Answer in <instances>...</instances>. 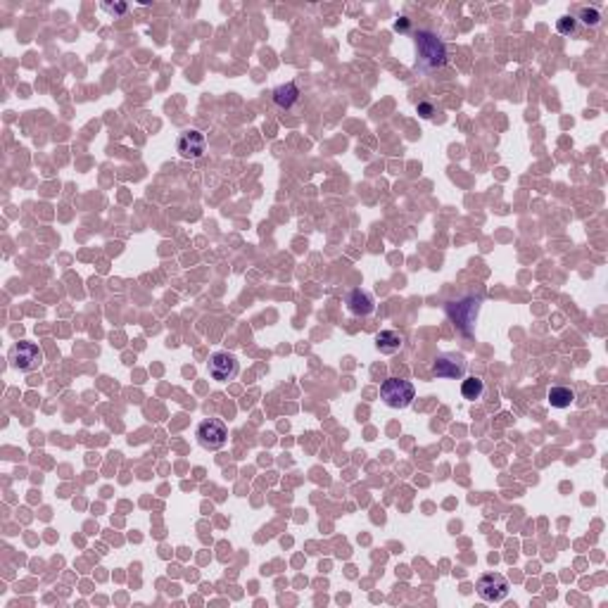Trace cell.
<instances>
[{
	"label": "cell",
	"mask_w": 608,
	"mask_h": 608,
	"mask_svg": "<svg viewBox=\"0 0 608 608\" xmlns=\"http://www.w3.org/2000/svg\"><path fill=\"white\" fill-rule=\"evenodd\" d=\"M416 50L423 69H439L447 64V45L439 41L437 34L432 31H418L416 34Z\"/></svg>",
	"instance_id": "1"
},
{
	"label": "cell",
	"mask_w": 608,
	"mask_h": 608,
	"mask_svg": "<svg viewBox=\"0 0 608 608\" xmlns=\"http://www.w3.org/2000/svg\"><path fill=\"white\" fill-rule=\"evenodd\" d=\"M381 397L390 409H406L413 404L416 390H413V385L404 381V378H388V381L381 385Z\"/></svg>",
	"instance_id": "2"
},
{
	"label": "cell",
	"mask_w": 608,
	"mask_h": 608,
	"mask_svg": "<svg viewBox=\"0 0 608 608\" xmlns=\"http://www.w3.org/2000/svg\"><path fill=\"white\" fill-rule=\"evenodd\" d=\"M8 359L12 369L29 373L43 364V349L36 345V342H17V345L10 349Z\"/></svg>",
	"instance_id": "3"
},
{
	"label": "cell",
	"mask_w": 608,
	"mask_h": 608,
	"mask_svg": "<svg viewBox=\"0 0 608 608\" xmlns=\"http://www.w3.org/2000/svg\"><path fill=\"white\" fill-rule=\"evenodd\" d=\"M466 357L456 352H444L437 354L435 361H432V376L437 378H447V381H459V378L466 376Z\"/></svg>",
	"instance_id": "4"
},
{
	"label": "cell",
	"mask_w": 608,
	"mask_h": 608,
	"mask_svg": "<svg viewBox=\"0 0 608 608\" xmlns=\"http://www.w3.org/2000/svg\"><path fill=\"white\" fill-rule=\"evenodd\" d=\"M197 439L204 449H221L228 439V428L221 418H204L200 425H197Z\"/></svg>",
	"instance_id": "5"
},
{
	"label": "cell",
	"mask_w": 608,
	"mask_h": 608,
	"mask_svg": "<svg viewBox=\"0 0 608 608\" xmlns=\"http://www.w3.org/2000/svg\"><path fill=\"white\" fill-rule=\"evenodd\" d=\"M475 589H478V597L483 601L497 604V601H504L509 597V580L502 573H485L478 580Z\"/></svg>",
	"instance_id": "6"
},
{
	"label": "cell",
	"mask_w": 608,
	"mask_h": 608,
	"mask_svg": "<svg viewBox=\"0 0 608 608\" xmlns=\"http://www.w3.org/2000/svg\"><path fill=\"white\" fill-rule=\"evenodd\" d=\"M478 309H480V299H473V297H466V299H461V302L447 304V314L451 316V321H454L463 333H471L475 318H478Z\"/></svg>",
	"instance_id": "7"
},
{
	"label": "cell",
	"mask_w": 608,
	"mask_h": 608,
	"mask_svg": "<svg viewBox=\"0 0 608 608\" xmlns=\"http://www.w3.org/2000/svg\"><path fill=\"white\" fill-rule=\"evenodd\" d=\"M238 373V359L231 352H214L209 359V376L219 383H226L236 378Z\"/></svg>",
	"instance_id": "8"
},
{
	"label": "cell",
	"mask_w": 608,
	"mask_h": 608,
	"mask_svg": "<svg viewBox=\"0 0 608 608\" xmlns=\"http://www.w3.org/2000/svg\"><path fill=\"white\" fill-rule=\"evenodd\" d=\"M207 150V138L200 131H188L178 138V155L183 160H200Z\"/></svg>",
	"instance_id": "9"
},
{
	"label": "cell",
	"mask_w": 608,
	"mask_h": 608,
	"mask_svg": "<svg viewBox=\"0 0 608 608\" xmlns=\"http://www.w3.org/2000/svg\"><path fill=\"white\" fill-rule=\"evenodd\" d=\"M347 306H349V311H352L354 316H369L371 311L376 309V302H373V295L369 290H361V288H357V290L349 292Z\"/></svg>",
	"instance_id": "10"
},
{
	"label": "cell",
	"mask_w": 608,
	"mask_h": 608,
	"mask_svg": "<svg viewBox=\"0 0 608 608\" xmlns=\"http://www.w3.org/2000/svg\"><path fill=\"white\" fill-rule=\"evenodd\" d=\"M402 335L397 333V330H381V333L376 335V347L381 349L383 354H395L402 349Z\"/></svg>",
	"instance_id": "11"
},
{
	"label": "cell",
	"mask_w": 608,
	"mask_h": 608,
	"mask_svg": "<svg viewBox=\"0 0 608 608\" xmlns=\"http://www.w3.org/2000/svg\"><path fill=\"white\" fill-rule=\"evenodd\" d=\"M299 100V88L297 83H283V86H278L274 90V102L278 107H283V110H288V107H292L295 102Z\"/></svg>",
	"instance_id": "12"
},
{
	"label": "cell",
	"mask_w": 608,
	"mask_h": 608,
	"mask_svg": "<svg viewBox=\"0 0 608 608\" xmlns=\"http://www.w3.org/2000/svg\"><path fill=\"white\" fill-rule=\"evenodd\" d=\"M575 402V393L573 388H565V385H553L549 390V404L553 409H568Z\"/></svg>",
	"instance_id": "13"
},
{
	"label": "cell",
	"mask_w": 608,
	"mask_h": 608,
	"mask_svg": "<svg viewBox=\"0 0 608 608\" xmlns=\"http://www.w3.org/2000/svg\"><path fill=\"white\" fill-rule=\"evenodd\" d=\"M483 393H485V381H483V378H478V376L466 378V381H463V385H461L463 400L475 402V400H480V397H483Z\"/></svg>",
	"instance_id": "14"
},
{
	"label": "cell",
	"mask_w": 608,
	"mask_h": 608,
	"mask_svg": "<svg viewBox=\"0 0 608 608\" xmlns=\"http://www.w3.org/2000/svg\"><path fill=\"white\" fill-rule=\"evenodd\" d=\"M577 22H582L585 24V27H599V22H601V12L597 10V8H582L580 10V17H575Z\"/></svg>",
	"instance_id": "15"
},
{
	"label": "cell",
	"mask_w": 608,
	"mask_h": 608,
	"mask_svg": "<svg viewBox=\"0 0 608 608\" xmlns=\"http://www.w3.org/2000/svg\"><path fill=\"white\" fill-rule=\"evenodd\" d=\"M556 31L563 34V36H573L577 34V20L573 15H563L561 20L556 22Z\"/></svg>",
	"instance_id": "16"
},
{
	"label": "cell",
	"mask_w": 608,
	"mask_h": 608,
	"mask_svg": "<svg viewBox=\"0 0 608 608\" xmlns=\"http://www.w3.org/2000/svg\"><path fill=\"white\" fill-rule=\"evenodd\" d=\"M102 10H105V12H112V15H124V12L129 10V5H126V3H117V5H112V3H102Z\"/></svg>",
	"instance_id": "17"
},
{
	"label": "cell",
	"mask_w": 608,
	"mask_h": 608,
	"mask_svg": "<svg viewBox=\"0 0 608 608\" xmlns=\"http://www.w3.org/2000/svg\"><path fill=\"white\" fill-rule=\"evenodd\" d=\"M418 114H420V117H425V119H430L432 114H435V107H432L430 102H420V105H418Z\"/></svg>",
	"instance_id": "18"
},
{
	"label": "cell",
	"mask_w": 608,
	"mask_h": 608,
	"mask_svg": "<svg viewBox=\"0 0 608 608\" xmlns=\"http://www.w3.org/2000/svg\"><path fill=\"white\" fill-rule=\"evenodd\" d=\"M406 27H409V20H406V17H402V20L395 24V29H397V31H404Z\"/></svg>",
	"instance_id": "19"
}]
</instances>
